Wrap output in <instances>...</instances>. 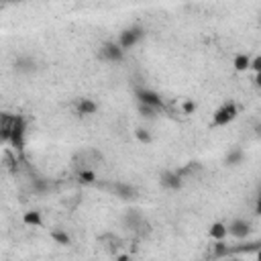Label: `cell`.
Instances as JSON below:
<instances>
[{"label": "cell", "mask_w": 261, "mask_h": 261, "mask_svg": "<svg viewBox=\"0 0 261 261\" xmlns=\"http://www.w3.org/2000/svg\"><path fill=\"white\" fill-rule=\"evenodd\" d=\"M114 192L120 196V198H135V194H137V190L133 188V186H128V184H116L114 186Z\"/></svg>", "instance_id": "9a60e30c"}, {"label": "cell", "mask_w": 261, "mask_h": 261, "mask_svg": "<svg viewBox=\"0 0 261 261\" xmlns=\"http://www.w3.org/2000/svg\"><path fill=\"white\" fill-rule=\"evenodd\" d=\"M14 118H16V114H8V112H4V114L0 116V139H2L4 145L10 143V135H12Z\"/></svg>", "instance_id": "52a82bcc"}, {"label": "cell", "mask_w": 261, "mask_h": 261, "mask_svg": "<svg viewBox=\"0 0 261 261\" xmlns=\"http://www.w3.org/2000/svg\"><path fill=\"white\" fill-rule=\"evenodd\" d=\"M98 55H100V59H104V61L120 63V61L124 59V49H122L118 43H114V41H106V43L98 49Z\"/></svg>", "instance_id": "3957f363"}, {"label": "cell", "mask_w": 261, "mask_h": 261, "mask_svg": "<svg viewBox=\"0 0 261 261\" xmlns=\"http://www.w3.org/2000/svg\"><path fill=\"white\" fill-rule=\"evenodd\" d=\"M255 86H257V88L261 90V71H259V73L255 75Z\"/></svg>", "instance_id": "484cf974"}, {"label": "cell", "mask_w": 261, "mask_h": 261, "mask_svg": "<svg viewBox=\"0 0 261 261\" xmlns=\"http://www.w3.org/2000/svg\"><path fill=\"white\" fill-rule=\"evenodd\" d=\"M249 232H251V222L245 220V218H234L228 224V234L234 237V239H247Z\"/></svg>", "instance_id": "8992f818"}, {"label": "cell", "mask_w": 261, "mask_h": 261, "mask_svg": "<svg viewBox=\"0 0 261 261\" xmlns=\"http://www.w3.org/2000/svg\"><path fill=\"white\" fill-rule=\"evenodd\" d=\"M135 137H137V139H139L143 145H149V143L153 141L151 133H149V130H145V128H137V130H135Z\"/></svg>", "instance_id": "ffe728a7"}, {"label": "cell", "mask_w": 261, "mask_h": 261, "mask_svg": "<svg viewBox=\"0 0 261 261\" xmlns=\"http://www.w3.org/2000/svg\"><path fill=\"white\" fill-rule=\"evenodd\" d=\"M228 255H232V249L224 243V241H216L214 243V251H212V257H216V259H220V257H228Z\"/></svg>", "instance_id": "7c38bea8"}, {"label": "cell", "mask_w": 261, "mask_h": 261, "mask_svg": "<svg viewBox=\"0 0 261 261\" xmlns=\"http://www.w3.org/2000/svg\"><path fill=\"white\" fill-rule=\"evenodd\" d=\"M33 186H35V190H37V192H45V190L49 188V186H47V181H45L43 177H35V179H33Z\"/></svg>", "instance_id": "7402d4cb"}, {"label": "cell", "mask_w": 261, "mask_h": 261, "mask_svg": "<svg viewBox=\"0 0 261 261\" xmlns=\"http://www.w3.org/2000/svg\"><path fill=\"white\" fill-rule=\"evenodd\" d=\"M139 112H141L143 116H147V118H153V116H155V112H157V108H153V106H147V104H141V102H139Z\"/></svg>", "instance_id": "44dd1931"}, {"label": "cell", "mask_w": 261, "mask_h": 261, "mask_svg": "<svg viewBox=\"0 0 261 261\" xmlns=\"http://www.w3.org/2000/svg\"><path fill=\"white\" fill-rule=\"evenodd\" d=\"M14 69L16 71H33L35 69V61L31 57H18L14 61Z\"/></svg>", "instance_id": "5bb4252c"}, {"label": "cell", "mask_w": 261, "mask_h": 261, "mask_svg": "<svg viewBox=\"0 0 261 261\" xmlns=\"http://www.w3.org/2000/svg\"><path fill=\"white\" fill-rule=\"evenodd\" d=\"M243 157H245V155H243L241 149H232V151L226 155V163H228V165H239V163L243 161Z\"/></svg>", "instance_id": "ac0fdd59"}, {"label": "cell", "mask_w": 261, "mask_h": 261, "mask_svg": "<svg viewBox=\"0 0 261 261\" xmlns=\"http://www.w3.org/2000/svg\"><path fill=\"white\" fill-rule=\"evenodd\" d=\"M194 110H196V104H194L192 100H188V102L184 104V112H186V114H190V112H194Z\"/></svg>", "instance_id": "cb8c5ba5"}, {"label": "cell", "mask_w": 261, "mask_h": 261, "mask_svg": "<svg viewBox=\"0 0 261 261\" xmlns=\"http://www.w3.org/2000/svg\"><path fill=\"white\" fill-rule=\"evenodd\" d=\"M137 100L141 104H147V106H153V108H161L163 106V98L155 92V90H149V88H139L137 90Z\"/></svg>", "instance_id": "5b68a950"}, {"label": "cell", "mask_w": 261, "mask_h": 261, "mask_svg": "<svg viewBox=\"0 0 261 261\" xmlns=\"http://www.w3.org/2000/svg\"><path fill=\"white\" fill-rule=\"evenodd\" d=\"M251 69H253L255 73H259V71H261V55H257L255 59H251Z\"/></svg>", "instance_id": "603a6c76"}, {"label": "cell", "mask_w": 261, "mask_h": 261, "mask_svg": "<svg viewBox=\"0 0 261 261\" xmlns=\"http://www.w3.org/2000/svg\"><path fill=\"white\" fill-rule=\"evenodd\" d=\"M24 135H27V120L20 114H16L8 145H12V149H16V151H22L24 149Z\"/></svg>", "instance_id": "277c9868"}, {"label": "cell", "mask_w": 261, "mask_h": 261, "mask_svg": "<svg viewBox=\"0 0 261 261\" xmlns=\"http://www.w3.org/2000/svg\"><path fill=\"white\" fill-rule=\"evenodd\" d=\"M96 110H98V106H96V102L90 100V98H82V100L77 102V114H82V116H90V114H94Z\"/></svg>", "instance_id": "30bf717a"}, {"label": "cell", "mask_w": 261, "mask_h": 261, "mask_svg": "<svg viewBox=\"0 0 261 261\" xmlns=\"http://www.w3.org/2000/svg\"><path fill=\"white\" fill-rule=\"evenodd\" d=\"M143 37H145V29H143L141 24H133V27L124 29V31L118 35V45L126 51V49H133Z\"/></svg>", "instance_id": "7a4b0ae2"}, {"label": "cell", "mask_w": 261, "mask_h": 261, "mask_svg": "<svg viewBox=\"0 0 261 261\" xmlns=\"http://www.w3.org/2000/svg\"><path fill=\"white\" fill-rule=\"evenodd\" d=\"M257 259H259V261H261V247H259V249H257Z\"/></svg>", "instance_id": "83f0119b"}, {"label": "cell", "mask_w": 261, "mask_h": 261, "mask_svg": "<svg viewBox=\"0 0 261 261\" xmlns=\"http://www.w3.org/2000/svg\"><path fill=\"white\" fill-rule=\"evenodd\" d=\"M232 65H234V69H237V71H247V69H251V59H249V55L239 53V55L234 57Z\"/></svg>", "instance_id": "4fadbf2b"}, {"label": "cell", "mask_w": 261, "mask_h": 261, "mask_svg": "<svg viewBox=\"0 0 261 261\" xmlns=\"http://www.w3.org/2000/svg\"><path fill=\"white\" fill-rule=\"evenodd\" d=\"M161 186L167 190H179L181 188V175L177 171H163L161 173Z\"/></svg>", "instance_id": "ba28073f"}, {"label": "cell", "mask_w": 261, "mask_h": 261, "mask_svg": "<svg viewBox=\"0 0 261 261\" xmlns=\"http://www.w3.org/2000/svg\"><path fill=\"white\" fill-rule=\"evenodd\" d=\"M77 177H80V181L86 184V186H90V184L96 181V173H94L92 169H82V171L77 173Z\"/></svg>", "instance_id": "d6986e66"}, {"label": "cell", "mask_w": 261, "mask_h": 261, "mask_svg": "<svg viewBox=\"0 0 261 261\" xmlns=\"http://www.w3.org/2000/svg\"><path fill=\"white\" fill-rule=\"evenodd\" d=\"M239 116V108L234 102H224L214 114H212V124L214 126H226L228 122H232Z\"/></svg>", "instance_id": "6da1fadb"}, {"label": "cell", "mask_w": 261, "mask_h": 261, "mask_svg": "<svg viewBox=\"0 0 261 261\" xmlns=\"http://www.w3.org/2000/svg\"><path fill=\"white\" fill-rule=\"evenodd\" d=\"M51 239L57 243V245H71V237L65 232V230H59V228H53L51 230Z\"/></svg>", "instance_id": "2e32d148"}, {"label": "cell", "mask_w": 261, "mask_h": 261, "mask_svg": "<svg viewBox=\"0 0 261 261\" xmlns=\"http://www.w3.org/2000/svg\"><path fill=\"white\" fill-rule=\"evenodd\" d=\"M255 130H257V137H261V122L255 126Z\"/></svg>", "instance_id": "4316f807"}, {"label": "cell", "mask_w": 261, "mask_h": 261, "mask_svg": "<svg viewBox=\"0 0 261 261\" xmlns=\"http://www.w3.org/2000/svg\"><path fill=\"white\" fill-rule=\"evenodd\" d=\"M141 220H143V218H141V214H139L137 210H130V212H126V216H124V222H126L130 228H137Z\"/></svg>", "instance_id": "e0dca14e"}, {"label": "cell", "mask_w": 261, "mask_h": 261, "mask_svg": "<svg viewBox=\"0 0 261 261\" xmlns=\"http://www.w3.org/2000/svg\"><path fill=\"white\" fill-rule=\"evenodd\" d=\"M255 214H259V216H261V194L257 196V202H255Z\"/></svg>", "instance_id": "d4e9b609"}, {"label": "cell", "mask_w": 261, "mask_h": 261, "mask_svg": "<svg viewBox=\"0 0 261 261\" xmlns=\"http://www.w3.org/2000/svg\"><path fill=\"white\" fill-rule=\"evenodd\" d=\"M4 2H16V0H4Z\"/></svg>", "instance_id": "f1b7e54d"}, {"label": "cell", "mask_w": 261, "mask_h": 261, "mask_svg": "<svg viewBox=\"0 0 261 261\" xmlns=\"http://www.w3.org/2000/svg\"><path fill=\"white\" fill-rule=\"evenodd\" d=\"M208 234L212 241H224L226 234H228V224L224 222H212L210 228H208Z\"/></svg>", "instance_id": "9c48e42d"}, {"label": "cell", "mask_w": 261, "mask_h": 261, "mask_svg": "<svg viewBox=\"0 0 261 261\" xmlns=\"http://www.w3.org/2000/svg\"><path fill=\"white\" fill-rule=\"evenodd\" d=\"M22 222L27 226H43V216L39 210H29L22 214Z\"/></svg>", "instance_id": "8fae6325"}]
</instances>
